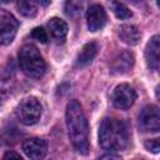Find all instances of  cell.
<instances>
[{
  "mask_svg": "<svg viewBox=\"0 0 160 160\" xmlns=\"http://www.w3.org/2000/svg\"><path fill=\"white\" fill-rule=\"evenodd\" d=\"M69 139L80 154H88L89 150V125L81 105L76 100H71L65 112Z\"/></svg>",
  "mask_w": 160,
  "mask_h": 160,
  "instance_id": "6da1fadb",
  "label": "cell"
},
{
  "mask_svg": "<svg viewBox=\"0 0 160 160\" xmlns=\"http://www.w3.org/2000/svg\"><path fill=\"white\" fill-rule=\"evenodd\" d=\"M129 142V132L126 125L118 119L106 118L99 128V144L109 151L124 150Z\"/></svg>",
  "mask_w": 160,
  "mask_h": 160,
  "instance_id": "7a4b0ae2",
  "label": "cell"
},
{
  "mask_svg": "<svg viewBox=\"0 0 160 160\" xmlns=\"http://www.w3.org/2000/svg\"><path fill=\"white\" fill-rule=\"evenodd\" d=\"M19 64L21 70L31 78L39 79L46 71V64L34 45H24L19 51Z\"/></svg>",
  "mask_w": 160,
  "mask_h": 160,
  "instance_id": "3957f363",
  "label": "cell"
},
{
  "mask_svg": "<svg viewBox=\"0 0 160 160\" xmlns=\"http://www.w3.org/2000/svg\"><path fill=\"white\" fill-rule=\"evenodd\" d=\"M41 104L40 101L34 98L29 96L21 100V102L16 108V116L24 125H34L39 121L41 116Z\"/></svg>",
  "mask_w": 160,
  "mask_h": 160,
  "instance_id": "277c9868",
  "label": "cell"
},
{
  "mask_svg": "<svg viewBox=\"0 0 160 160\" xmlns=\"http://www.w3.org/2000/svg\"><path fill=\"white\" fill-rule=\"evenodd\" d=\"M139 128L145 132H156L160 129V112L156 105H146L139 114Z\"/></svg>",
  "mask_w": 160,
  "mask_h": 160,
  "instance_id": "5b68a950",
  "label": "cell"
},
{
  "mask_svg": "<svg viewBox=\"0 0 160 160\" xmlns=\"http://www.w3.org/2000/svg\"><path fill=\"white\" fill-rule=\"evenodd\" d=\"M19 22L12 14L6 10H0V44H10L18 31Z\"/></svg>",
  "mask_w": 160,
  "mask_h": 160,
  "instance_id": "8992f818",
  "label": "cell"
},
{
  "mask_svg": "<svg viewBox=\"0 0 160 160\" xmlns=\"http://www.w3.org/2000/svg\"><path fill=\"white\" fill-rule=\"evenodd\" d=\"M136 99V92L129 84H120L115 88L112 92V104L120 110L129 109Z\"/></svg>",
  "mask_w": 160,
  "mask_h": 160,
  "instance_id": "52a82bcc",
  "label": "cell"
},
{
  "mask_svg": "<svg viewBox=\"0 0 160 160\" xmlns=\"http://www.w3.org/2000/svg\"><path fill=\"white\" fill-rule=\"evenodd\" d=\"M21 149L30 159H42L48 152V144L44 139L31 138L22 142Z\"/></svg>",
  "mask_w": 160,
  "mask_h": 160,
  "instance_id": "ba28073f",
  "label": "cell"
},
{
  "mask_svg": "<svg viewBox=\"0 0 160 160\" xmlns=\"http://www.w3.org/2000/svg\"><path fill=\"white\" fill-rule=\"evenodd\" d=\"M88 28L90 31H98L106 24V12L104 8L99 4H92L86 12Z\"/></svg>",
  "mask_w": 160,
  "mask_h": 160,
  "instance_id": "9c48e42d",
  "label": "cell"
},
{
  "mask_svg": "<svg viewBox=\"0 0 160 160\" xmlns=\"http://www.w3.org/2000/svg\"><path fill=\"white\" fill-rule=\"evenodd\" d=\"M134 55L130 51H121L119 52L111 62V71L118 75H122L129 72L134 66Z\"/></svg>",
  "mask_w": 160,
  "mask_h": 160,
  "instance_id": "30bf717a",
  "label": "cell"
},
{
  "mask_svg": "<svg viewBox=\"0 0 160 160\" xmlns=\"http://www.w3.org/2000/svg\"><path fill=\"white\" fill-rule=\"evenodd\" d=\"M145 58H146L148 65L152 70L159 69V62H160V38L159 35H154L148 42L146 49H145Z\"/></svg>",
  "mask_w": 160,
  "mask_h": 160,
  "instance_id": "8fae6325",
  "label": "cell"
},
{
  "mask_svg": "<svg viewBox=\"0 0 160 160\" xmlns=\"http://www.w3.org/2000/svg\"><path fill=\"white\" fill-rule=\"evenodd\" d=\"M48 29H49L51 38L58 44H62L65 41V38L68 34V24L64 20H61L59 18L50 19L48 22Z\"/></svg>",
  "mask_w": 160,
  "mask_h": 160,
  "instance_id": "7c38bea8",
  "label": "cell"
},
{
  "mask_svg": "<svg viewBox=\"0 0 160 160\" xmlns=\"http://www.w3.org/2000/svg\"><path fill=\"white\" fill-rule=\"evenodd\" d=\"M140 30L132 24H124L119 28V38L122 42L132 46L140 41Z\"/></svg>",
  "mask_w": 160,
  "mask_h": 160,
  "instance_id": "4fadbf2b",
  "label": "cell"
},
{
  "mask_svg": "<svg viewBox=\"0 0 160 160\" xmlns=\"http://www.w3.org/2000/svg\"><path fill=\"white\" fill-rule=\"evenodd\" d=\"M98 52V45L94 41H90L88 44L84 45V48L81 49L80 54L78 55L76 59V65L78 66H86L88 64H90L92 61V59L95 58Z\"/></svg>",
  "mask_w": 160,
  "mask_h": 160,
  "instance_id": "5bb4252c",
  "label": "cell"
},
{
  "mask_svg": "<svg viewBox=\"0 0 160 160\" xmlns=\"http://www.w3.org/2000/svg\"><path fill=\"white\" fill-rule=\"evenodd\" d=\"M86 6V0H66L65 1V14L71 19H78L82 15Z\"/></svg>",
  "mask_w": 160,
  "mask_h": 160,
  "instance_id": "9a60e30c",
  "label": "cell"
},
{
  "mask_svg": "<svg viewBox=\"0 0 160 160\" xmlns=\"http://www.w3.org/2000/svg\"><path fill=\"white\" fill-rule=\"evenodd\" d=\"M16 6H18L19 12L26 18H32L38 12L36 0H16Z\"/></svg>",
  "mask_w": 160,
  "mask_h": 160,
  "instance_id": "2e32d148",
  "label": "cell"
},
{
  "mask_svg": "<svg viewBox=\"0 0 160 160\" xmlns=\"http://www.w3.org/2000/svg\"><path fill=\"white\" fill-rule=\"evenodd\" d=\"M110 6H111V10L118 19L124 20V19H129L132 16V12L130 11V9L120 1H111Z\"/></svg>",
  "mask_w": 160,
  "mask_h": 160,
  "instance_id": "e0dca14e",
  "label": "cell"
},
{
  "mask_svg": "<svg viewBox=\"0 0 160 160\" xmlns=\"http://www.w3.org/2000/svg\"><path fill=\"white\" fill-rule=\"evenodd\" d=\"M31 38H34L35 40H38L42 44H45L48 41V34L42 28H35L31 31Z\"/></svg>",
  "mask_w": 160,
  "mask_h": 160,
  "instance_id": "ac0fdd59",
  "label": "cell"
},
{
  "mask_svg": "<svg viewBox=\"0 0 160 160\" xmlns=\"http://www.w3.org/2000/svg\"><path fill=\"white\" fill-rule=\"evenodd\" d=\"M145 148H146L149 151L158 154L159 150H160V142H159V139H151V140H148V141L145 142Z\"/></svg>",
  "mask_w": 160,
  "mask_h": 160,
  "instance_id": "d6986e66",
  "label": "cell"
},
{
  "mask_svg": "<svg viewBox=\"0 0 160 160\" xmlns=\"http://www.w3.org/2000/svg\"><path fill=\"white\" fill-rule=\"evenodd\" d=\"M4 159H20L21 160V156H20V154H16L14 151H8L4 155Z\"/></svg>",
  "mask_w": 160,
  "mask_h": 160,
  "instance_id": "ffe728a7",
  "label": "cell"
},
{
  "mask_svg": "<svg viewBox=\"0 0 160 160\" xmlns=\"http://www.w3.org/2000/svg\"><path fill=\"white\" fill-rule=\"evenodd\" d=\"M120 156L118 155H112V154H106V155H102L101 159H119Z\"/></svg>",
  "mask_w": 160,
  "mask_h": 160,
  "instance_id": "44dd1931",
  "label": "cell"
},
{
  "mask_svg": "<svg viewBox=\"0 0 160 160\" xmlns=\"http://www.w3.org/2000/svg\"><path fill=\"white\" fill-rule=\"evenodd\" d=\"M39 4H41L42 6H46V5H49L50 4V0H36Z\"/></svg>",
  "mask_w": 160,
  "mask_h": 160,
  "instance_id": "7402d4cb",
  "label": "cell"
},
{
  "mask_svg": "<svg viewBox=\"0 0 160 160\" xmlns=\"http://www.w3.org/2000/svg\"><path fill=\"white\" fill-rule=\"evenodd\" d=\"M2 2H9V1H11V0H1Z\"/></svg>",
  "mask_w": 160,
  "mask_h": 160,
  "instance_id": "603a6c76",
  "label": "cell"
},
{
  "mask_svg": "<svg viewBox=\"0 0 160 160\" xmlns=\"http://www.w3.org/2000/svg\"><path fill=\"white\" fill-rule=\"evenodd\" d=\"M0 104H1V91H0Z\"/></svg>",
  "mask_w": 160,
  "mask_h": 160,
  "instance_id": "cb8c5ba5",
  "label": "cell"
},
{
  "mask_svg": "<svg viewBox=\"0 0 160 160\" xmlns=\"http://www.w3.org/2000/svg\"><path fill=\"white\" fill-rule=\"evenodd\" d=\"M131 1H134V2H136V1H140V0H131Z\"/></svg>",
  "mask_w": 160,
  "mask_h": 160,
  "instance_id": "d4e9b609",
  "label": "cell"
}]
</instances>
